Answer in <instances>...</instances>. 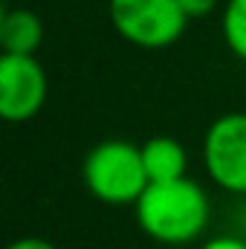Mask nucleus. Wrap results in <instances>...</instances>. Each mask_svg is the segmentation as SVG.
I'll return each mask as SVG.
<instances>
[{"mask_svg": "<svg viewBox=\"0 0 246 249\" xmlns=\"http://www.w3.org/2000/svg\"><path fill=\"white\" fill-rule=\"evenodd\" d=\"M177 3H180V9L185 12L188 20L191 18H203V15H209L217 6V0H177Z\"/></svg>", "mask_w": 246, "mask_h": 249, "instance_id": "9", "label": "nucleus"}, {"mask_svg": "<svg viewBox=\"0 0 246 249\" xmlns=\"http://www.w3.org/2000/svg\"><path fill=\"white\" fill-rule=\"evenodd\" d=\"M200 249H246V241L235 238V235H217V238L206 241Z\"/></svg>", "mask_w": 246, "mask_h": 249, "instance_id": "10", "label": "nucleus"}, {"mask_svg": "<svg viewBox=\"0 0 246 249\" xmlns=\"http://www.w3.org/2000/svg\"><path fill=\"white\" fill-rule=\"evenodd\" d=\"M211 217L209 194L194 180L151 183L136 203V220L142 232L159 244L183 247L197 241Z\"/></svg>", "mask_w": 246, "mask_h": 249, "instance_id": "1", "label": "nucleus"}, {"mask_svg": "<svg viewBox=\"0 0 246 249\" xmlns=\"http://www.w3.org/2000/svg\"><path fill=\"white\" fill-rule=\"evenodd\" d=\"M6 249H58V247L44 241V238H20V241H12Z\"/></svg>", "mask_w": 246, "mask_h": 249, "instance_id": "11", "label": "nucleus"}, {"mask_svg": "<svg viewBox=\"0 0 246 249\" xmlns=\"http://www.w3.org/2000/svg\"><path fill=\"white\" fill-rule=\"evenodd\" d=\"M113 29L142 50H165L185 32V12L177 0H110Z\"/></svg>", "mask_w": 246, "mask_h": 249, "instance_id": "3", "label": "nucleus"}, {"mask_svg": "<svg viewBox=\"0 0 246 249\" xmlns=\"http://www.w3.org/2000/svg\"><path fill=\"white\" fill-rule=\"evenodd\" d=\"M44 41V23L29 9H3L0 15V47L6 55H35Z\"/></svg>", "mask_w": 246, "mask_h": 249, "instance_id": "6", "label": "nucleus"}, {"mask_svg": "<svg viewBox=\"0 0 246 249\" xmlns=\"http://www.w3.org/2000/svg\"><path fill=\"white\" fill-rule=\"evenodd\" d=\"M81 177L87 191L110 206H136L145 188L151 186L145 162H142V148L124 139H107L99 142L81 165Z\"/></svg>", "mask_w": 246, "mask_h": 249, "instance_id": "2", "label": "nucleus"}, {"mask_svg": "<svg viewBox=\"0 0 246 249\" xmlns=\"http://www.w3.org/2000/svg\"><path fill=\"white\" fill-rule=\"evenodd\" d=\"M209 177L232 194H246V113H223L203 139Z\"/></svg>", "mask_w": 246, "mask_h": 249, "instance_id": "4", "label": "nucleus"}, {"mask_svg": "<svg viewBox=\"0 0 246 249\" xmlns=\"http://www.w3.org/2000/svg\"><path fill=\"white\" fill-rule=\"evenodd\" d=\"M47 102V70L35 55H0V116L29 122Z\"/></svg>", "mask_w": 246, "mask_h": 249, "instance_id": "5", "label": "nucleus"}, {"mask_svg": "<svg viewBox=\"0 0 246 249\" xmlns=\"http://www.w3.org/2000/svg\"><path fill=\"white\" fill-rule=\"evenodd\" d=\"M223 38L229 50L246 61V0H229L223 9Z\"/></svg>", "mask_w": 246, "mask_h": 249, "instance_id": "8", "label": "nucleus"}, {"mask_svg": "<svg viewBox=\"0 0 246 249\" xmlns=\"http://www.w3.org/2000/svg\"><path fill=\"white\" fill-rule=\"evenodd\" d=\"M142 162L148 171L151 183H171V180H183L185 168H188V157L185 148L174 136H154L142 145Z\"/></svg>", "mask_w": 246, "mask_h": 249, "instance_id": "7", "label": "nucleus"}]
</instances>
